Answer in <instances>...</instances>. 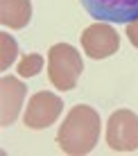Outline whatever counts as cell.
I'll use <instances>...</instances> for the list:
<instances>
[{"instance_id": "1", "label": "cell", "mask_w": 138, "mask_h": 156, "mask_svg": "<svg viewBox=\"0 0 138 156\" xmlns=\"http://www.w3.org/2000/svg\"><path fill=\"white\" fill-rule=\"evenodd\" d=\"M100 113L88 104H77L66 115L63 125L57 131V145L70 156H84L93 152L100 138Z\"/></svg>"}, {"instance_id": "2", "label": "cell", "mask_w": 138, "mask_h": 156, "mask_svg": "<svg viewBox=\"0 0 138 156\" xmlns=\"http://www.w3.org/2000/svg\"><path fill=\"white\" fill-rule=\"evenodd\" d=\"M84 73L82 55L68 43H57L48 52V77L55 88L73 90L77 86L79 75Z\"/></svg>"}, {"instance_id": "3", "label": "cell", "mask_w": 138, "mask_h": 156, "mask_svg": "<svg viewBox=\"0 0 138 156\" xmlns=\"http://www.w3.org/2000/svg\"><path fill=\"white\" fill-rule=\"evenodd\" d=\"M107 145L113 152L138 149V115L134 111L120 109L111 113L107 122Z\"/></svg>"}, {"instance_id": "4", "label": "cell", "mask_w": 138, "mask_h": 156, "mask_svg": "<svg viewBox=\"0 0 138 156\" xmlns=\"http://www.w3.org/2000/svg\"><path fill=\"white\" fill-rule=\"evenodd\" d=\"M63 111V100L59 95L50 93V90H39L34 93L27 102V109H25V127L30 129H45L50 125H55V120L61 115Z\"/></svg>"}, {"instance_id": "5", "label": "cell", "mask_w": 138, "mask_h": 156, "mask_svg": "<svg viewBox=\"0 0 138 156\" xmlns=\"http://www.w3.org/2000/svg\"><path fill=\"white\" fill-rule=\"evenodd\" d=\"M82 48L91 59H107L120 48V36L109 23H93L82 32Z\"/></svg>"}, {"instance_id": "6", "label": "cell", "mask_w": 138, "mask_h": 156, "mask_svg": "<svg viewBox=\"0 0 138 156\" xmlns=\"http://www.w3.org/2000/svg\"><path fill=\"white\" fill-rule=\"evenodd\" d=\"M93 18L109 23H131L138 18V0H79Z\"/></svg>"}, {"instance_id": "7", "label": "cell", "mask_w": 138, "mask_h": 156, "mask_svg": "<svg viewBox=\"0 0 138 156\" xmlns=\"http://www.w3.org/2000/svg\"><path fill=\"white\" fill-rule=\"evenodd\" d=\"M0 106H2V127H9L12 122L18 118V111L23 106V100H25V86L20 79L16 77H2L0 82Z\"/></svg>"}, {"instance_id": "8", "label": "cell", "mask_w": 138, "mask_h": 156, "mask_svg": "<svg viewBox=\"0 0 138 156\" xmlns=\"http://www.w3.org/2000/svg\"><path fill=\"white\" fill-rule=\"evenodd\" d=\"M32 18L30 0H0V23L9 30H23Z\"/></svg>"}, {"instance_id": "9", "label": "cell", "mask_w": 138, "mask_h": 156, "mask_svg": "<svg viewBox=\"0 0 138 156\" xmlns=\"http://www.w3.org/2000/svg\"><path fill=\"white\" fill-rule=\"evenodd\" d=\"M0 48H2V55H0V68L2 70H7L9 66L14 63V59H16V55H18V45H16V41L12 39L9 34H0Z\"/></svg>"}, {"instance_id": "10", "label": "cell", "mask_w": 138, "mask_h": 156, "mask_svg": "<svg viewBox=\"0 0 138 156\" xmlns=\"http://www.w3.org/2000/svg\"><path fill=\"white\" fill-rule=\"evenodd\" d=\"M41 68H43V57L36 55V52L25 55L18 61V75L20 77H34V75L41 73Z\"/></svg>"}, {"instance_id": "11", "label": "cell", "mask_w": 138, "mask_h": 156, "mask_svg": "<svg viewBox=\"0 0 138 156\" xmlns=\"http://www.w3.org/2000/svg\"><path fill=\"white\" fill-rule=\"evenodd\" d=\"M127 36H129V43L134 48H138V18L136 20H131V23H127Z\"/></svg>"}]
</instances>
